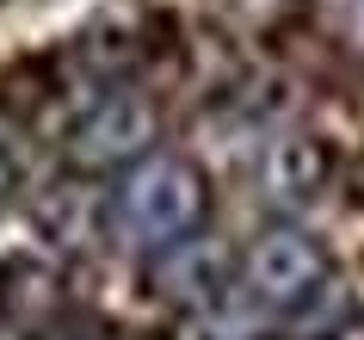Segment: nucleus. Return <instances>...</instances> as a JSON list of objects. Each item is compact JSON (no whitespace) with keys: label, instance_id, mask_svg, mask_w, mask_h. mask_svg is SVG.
<instances>
[{"label":"nucleus","instance_id":"obj_6","mask_svg":"<svg viewBox=\"0 0 364 340\" xmlns=\"http://www.w3.org/2000/svg\"><path fill=\"white\" fill-rule=\"evenodd\" d=\"M161 340H278V334H259V328H235L223 316H179L173 321V334Z\"/></svg>","mask_w":364,"mask_h":340},{"label":"nucleus","instance_id":"obj_1","mask_svg":"<svg viewBox=\"0 0 364 340\" xmlns=\"http://www.w3.org/2000/svg\"><path fill=\"white\" fill-rule=\"evenodd\" d=\"M204 223H210V173L192 155L154 149L149 161L117 173V186L105 192V242L130 247L136 260H154L204 235Z\"/></svg>","mask_w":364,"mask_h":340},{"label":"nucleus","instance_id":"obj_7","mask_svg":"<svg viewBox=\"0 0 364 340\" xmlns=\"http://www.w3.org/2000/svg\"><path fill=\"white\" fill-rule=\"evenodd\" d=\"M13 192H19V161H13V149L0 143V217H6V205H13Z\"/></svg>","mask_w":364,"mask_h":340},{"label":"nucleus","instance_id":"obj_3","mask_svg":"<svg viewBox=\"0 0 364 340\" xmlns=\"http://www.w3.org/2000/svg\"><path fill=\"white\" fill-rule=\"evenodd\" d=\"M161 143V99L149 87H105L75 112L62 155L75 180H99V173H130L136 161H149Z\"/></svg>","mask_w":364,"mask_h":340},{"label":"nucleus","instance_id":"obj_2","mask_svg":"<svg viewBox=\"0 0 364 340\" xmlns=\"http://www.w3.org/2000/svg\"><path fill=\"white\" fill-rule=\"evenodd\" d=\"M340 291L346 284L327 242H315L303 223H266L235 254V297L266 321H309L315 328L333 309H346Z\"/></svg>","mask_w":364,"mask_h":340},{"label":"nucleus","instance_id":"obj_4","mask_svg":"<svg viewBox=\"0 0 364 340\" xmlns=\"http://www.w3.org/2000/svg\"><path fill=\"white\" fill-rule=\"evenodd\" d=\"M327 180V149L315 136H284L272 143L266 161H259V186L278 198V205H309Z\"/></svg>","mask_w":364,"mask_h":340},{"label":"nucleus","instance_id":"obj_5","mask_svg":"<svg viewBox=\"0 0 364 340\" xmlns=\"http://www.w3.org/2000/svg\"><path fill=\"white\" fill-rule=\"evenodd\" d=\"M25 340H136L124 334L112 316H99V309H50L43 321H31V334Z\"/></svg>","mask_w":364,"mask_h":340}]
</instances>
